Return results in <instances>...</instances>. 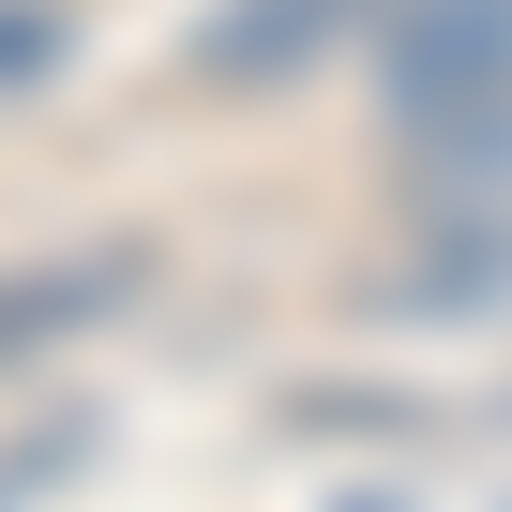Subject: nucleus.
Returning a JSON list of instances; mask_svg holds the SVG:
<instances>
[{
    "mask_svg": "<svg viewBox=\"0 0 512 512\" xmlns=\"http://www.w3.org/2000/svg\"><path fill=\"white\" fill-rule=\"evenodd\" d=\"M121 302H151V241H61V256H16V272H0V377L61 362V347L106 332Z\"/></svg>",
    "mask_w": 512,
    "mask_h": 512,
    "instance_id": "obj_1",
    "label": "nucleus"
},
{
    "mask_svg": "<svg viewBox=\"0 0 512 512\" xmlns=\"http://www.w3.org/2000/svg\"><path fill=\"white\" fill-rule=\"evenodd\" d=\"M467 91H512V0H392V106L437 121Z\"/></svg>",
    "mask_w": 512,
    "mask_h": 512,
    "instance_id": "obj_2",
    "label": "nucleus"
},
{
    "mask_svg": "<svg viewBox=\"0 0 512 512\" xmlns=\"http://www.w3.org/2000/svg\"><path fill=\"white\" fill-rule=\"evenodd\" d=\"M347 16H392V0H226V16L196 31V76H241V91L256 76H302Z\"/></svg>",
    "mask_w": 512,
    "mask_h": 512,
    "instance_id": "obj_3",
    "label": "nucleus"
},
{
    "mask_svg": "<svg viewBox=\"0 0 512 512\" xmlns=\"http://www.w3.org/2000/svg\"><path fill=\"white\" fill-rule=\"evenodd\" d=\"M61 61V16H46V0H0V91H31Z\"/></svg>",
    "mask_w": 512,
    "mask_h": 512,
    "instance_id": "obj_4",
    "label": "nucleus"
}]
</instances>
